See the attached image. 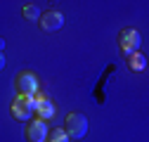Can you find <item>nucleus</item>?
Masks as SVG:
<instances>
[{
    "label": "nucleus",
    "instance_id": "nucleus-2",
    "mask_svg": "<svg viewBox=\"0 0 149 142\" xmlns=\"http://www.w3.org/2000/svg\"><path fill=\"white\" fill-rule=\"evenodd\" d=\"M64 130L69 133L71 140H81V137H85V133H88V118H85L83 114H78V111L66 114V128H64Z\"/></svg>",
    "mask_w": 149,
    "mask_h": 142
},
{
    "label": "nucleus",
    "instance_id": "nucleus-7",
    "mask_svg": "<svg viewBox=\"0 0 149 142\" xmlns=\"http://www.w3.org/2000/svg\"><path fill=\"white\" fill-rule=\"evenodd\" d=\"M40 102H38V116H40V121H47V118H52L54 116V104H52V100H47V97H38Z\"/></svg>",
    "mask_w": 149,
    "mask_h": 142
},
{
    "label": "nucleus",
    "instance_id": "nucleus-4",
    "mask_svg": "<svg viewBox=\"0 0 149 142\" xmlns=\"http://www.w3.org/2000/svg\"><path fill=\"white\" fill-rule=\"evenodd\" d=\"M17 88H19L22 95L33 97L36 93H38V78H36V74H31V71H22V74L17 76Z\"/></svg>",
    "mask_w": 149,
    "mask_h": 142
},
{
    "label": "nucleus",
    "instance_id": "nucleus-5",
    "mask_svg": "<svg viewBox=\"0 0 149 142\" xmlns=\"http://www.w3.org/2000/svg\"><path fill=\"white\" fill-rule=\"evenodd\" d=\"M47 123L45 121H29V126H26V137L29 142H45L47 140Z\"/></svg>",
    "mask_w": 149,
    "mask_h": 142
},
{
    "label": "nucleus",
    "instance_id": "nucleus-3",
    "mask_svg": "<svg viewBox=\"0 0 149 142\" xmlns=\"http://www.w3.org/2000/svg\"><path fill=\"white\" fill-rule=\"evenodd\" d=\"M140 33L135 29H123L121 36H118V45H121V52H123V57H133L137 47H140Z\"/></svg>",
    "mask_w": 149,
    "mask_h": 142
},
{
    "label": "nucleus",
    "instance_id": "nucleus-9",
    "mask_svg": "<svg viewBox=\"0 0 149 142\" xmlns=\"http://www.w3.org/2000/svg\"><path fill=\"white\" fill-rule=\"evenodd\" d=\"M50 142H69V133H66L64 128H52Z\"/></svg>",
    "mask_w": 149,
    "mask_h": 142
},
{
    "label": "nucleus",
    "instance_id": "nucleus-1",
    "mask_svg": "<svg viewBox=\"0 0 149 142\" xmlns=\"http://www.w3.org/2000/svg\"><path fill=\"white\" fill-rule=\"evenodd\" d=\"M38 102H40V100L19 95V97L12 102V116H14L17 121H29V118L33 116V111H38Z\"/></svg>",
    "mask_w": 149,
    "mask_h": 142
},
{
    "label": "nucleus",
    "instance_id": "nucleus-6",
    "mask_svg": "<svg viewBox=\"0 0 149 142\" xmlns=\"http://www.w3.org/2000/svg\"><path fill=\"white\" fill-rule=\"evenodd\" d=\"M40 26H43V31H47V33H52V31H59V29L64 26V17H62L59 12L50 10V12H45V14H43Z\"/></svg>",
    "mask_w": 149,
    "mask_h": 142
},
{
    "label": "nucleus",
    "instance_id": "nucleus-10",
    "mask_svg": "<svg viewBox=\"0 0 149 142\" xmlns=\"http://www.w3.org/2000/svg\"><path fill=\"white\" fill-rule=\"evenodd\" d=\"M24 17H26V19H38V17H40V10L36 7L33 3H26V5H24Z\"/></svg>",
    "mask_w": 149,
    "mask_h": 142
},
{
    "label": "nucleus",
    "instance_id": "nucleus-8",
    "mask_svg": "<svg viewBox=\"0 0 149 142\" xmlns=\"http://www.w3.org/2000/svg\"><path fill=\"white\" fill-rule=\"evenodd\" d=\"M128 66L133 71H142V69H147V57L140 55V52H135L133 57H128Z\"/></svg>",
    "mask_w": 149,
    "mask_h": 142
}]
</instances>
